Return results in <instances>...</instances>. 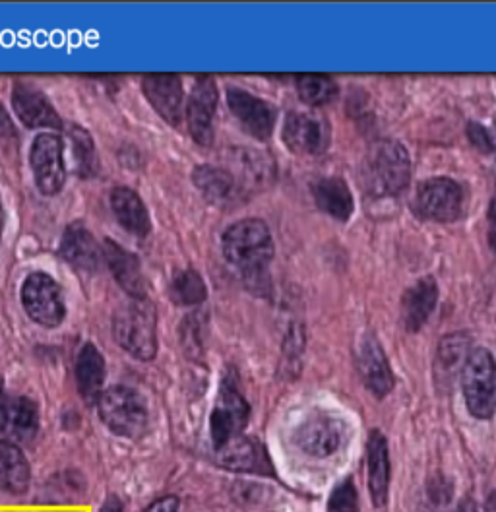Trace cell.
I'll return each mask as SVG.
<instances>
[{"label": "cell", "mask_w": 496, "mask_h": 512, "mask_svg": "<svg viewBox=\"0 0 496 512\" xmlns=\"http://www.w3.org/2000/svg\"><path fill=\"white\" fill-rule=\"evenodd\" d=\"M223 255L241 272L248 288L264 295L270 288L268 266L274 258V241L262 220H243L225 229Z\"/></svg>", "instance_id": "1"}, {"label": "cell", "mask_w": 496, "mask_h": 512, "mask_svg": "<svg viewBox=\"0 0 496 512\" xmlns=\"http://www.w3.org/2000/svg\"><path fill=\"white\" fill-rule=\"evenodd\" d=\"M113 336L124 352L134 359L150 361L157 353V313L154 303L144 299H130L115 311Z\"/></svg>", "instance_id": "2"}, {"label": "cell", "mask_w": 496, "mask_h": 512, "mask_svg": "<svg viewBox=\"0 0 496 512\" xmlns=\"http://www.w3.org/2000/svg\"><path fill=\"white\" fill-rule=\"evenodd\" d=\"M101 421L119 437L136 439L148 429V408L138 392L128 386H111L97 398Z\"/></svg>", "instance_id": "3"}, {"label": "cell", "mask_w": 496, "mask_h": 512, "mask_svg": "<svg viewBox=\"0 0 496 512\" xmlns=\"http://www.w3.org/2000/svg\"><path fill=\"white\" fill-rule=\"evenodd\" d=\"M369 189L378 196H398L411 179V160L407 150L396 140L376 144L367 158Z\"/></svg>", "instance_id": "4"}, {"label": "cell", "mask_w": 496, "mask_h": 512, "mask_svg": "<svg viewBox=\"0 0 496 512\" xmlns=\"http://www.w3.org/2000/svg\"><path fill=\"white\" fill-rule=\"evenodd\" d=\"M465 404L477 419H491L496 412V361L493 353L477 348L467 355L462 371Z\"/></svg>", "instance_id": "5"}, {"label": "cell", "mask_w": 496, "mask_h": 512, "mask_svg": "<svg viewBox=\"0 0 496 512\" xmlns=\"http://www.w3.org/2000/svg\"><path fill=\"white\" fill-rule=\"evenodd\" d=\"M349 437L347 423L332 412L310 414L293 433L295 445L314 458H328L340 452L347 445Z\"/></svg>", "instance_id": "6"}, {"label": "cell", "mask_w": 496, "mask_h": 512, "mask_svg": "<svg viewBox=\"0 0 496 512\" xmlns=\"http://www.w3.org/2000/svg\"><path fill=\"white\" fill-rule=\"evenodd\" d=\"M248 417H250V408L247 400L237 390V384L233 379H225L219 388L216 406L210 417V433H212L214 448L219 450L235 437L243 435Z\"/></svg>", "instance_id": "7"}, {"label": "cell", "mask_w": 496, "mask_h": 512, "mask_svg": "<svg viewBox=\"0 0 496 512\" xmlns=\"http://www.w3.org/2000/svg\"><path fill=\"white\" fill-rule=\"evenodd\" d=\"M22 305L33 322L57 328L64 320L66 307L59 284L43 272H33L22 286Z\"/></svg>", "instance_id": "8"}, {"label": "cell", "mask_w": 496, "mask_h": 512, "mask_svg": "<svg viewBox=\"0 0 496 512\" xmlns=\"http://www.w3.org/2000/svg\"><path fill=\"white\" fill-rule=\"evenodd\" d=\"M465 194L462 185L448 177H436L419 185L415 208L419 216L438 224L454 222L464 212Z\"/></svg>", "instance_id": "9"}, {"label": "cell", "mask_w": 496, "mask_h": 512, "mask_svg": "<svg viewBox=\"0 0 496 512\" xmlns=\"http://www.w3.org/2000/svg\"><path fill=\"white\" fill-rule=\"evenodd\" d=\"M30 163L39 191L47 196H53L62 191L66 183V165H64V146L57 134L43 132L33 140Z\"/></svg>", "instance_id": "10"}, {"label": "cell", "mask_w": 496, "mask_h": 512, "mask_svg": "<svg viewBox=\"0 0 496 512\" xmlns=\"http://www.w3.org/2000/svg\"><path fill=\"white\" fill-rule=\"evenodd\" d=\"M283 142L297 156H320L330 144V128L318 113L293 111L285 119Z\"/></svg>", "instance_id": "11"}, {"label": "cell", "mask_w": 496, "mask_h": 512, "mask_svg": "<svg viewBox=\"0 0 496 512\" xmlns=\"http://www.w3.org/2000/svg\"><path fill=\"white\" fill-rule=\"evenodd\" d=\"M217 109V86L212 76H198L186 103V125L190 136L210 146L214 140V119Z\"/></svg>", "instance_id": "12"}, {"label": "cell", "mask_w": 496, "mask_h": 512, "mask_svg": "<svg viewBox=\"0 0 496 512\" xmlns=\"http://www.w3.org/2000/svg\"><path fill=\"white\" fill-rule=\"evenodd\" d=\"M142 90L155 111L173 127L183 123V82L177 74H146Z\"/></svg>", "instance_id": "13"}, {"label": "cell", "mask_w": 496, "mask_h": 512, "mask_svg": "<svg viewBox=\"0 0 496 512\" xmlns=\"http://www.w3.org/2000/svg\"><path fill=\"white\" fill-rule=\"evenodd\" d=\"M227 103L231 113L243 125L250 136L258 140H268L274 132L276 111L270 103L260 97L250 96L245 90H229Z\"/></svg>", "instance_id": "14"}, {"label": "cell", "mask_w": 496, "mask_h": 512, "mask_svg": "<svg viewBox=\"0 0 496 512\" xmlns=\"http://www.w3.org/2000/svg\"><path fill=\"white\" fill-rule=\"evenodd\" d=\"M357 369H359L363 383L367 384V388L376 398H384L392 392L394 375H392L390 363L386 359V353L382 350V346L371 334H367L359 342Z\"/></svg>", "instance_id": "15"}, {"label": "cell", "mask_w": 496, "mask_h": 512, "mask_svg": "<svg viewBox=\"0 0 496 512\" xmlns=\"http://www.w3.org/2000/svg\"><path fill=\"white\" fill-rule=\"evenodd\" d=\"M101 253L113 278L130 295V299L148 297V284H146L138 256L128 253L119 243L109 239L103 243Z\"/></svg>", "instance_id": "16"}, {"label": "cell", "mask_w": 496, "mask_h": 512, "mask_svg": "<svg viewBox=\"0 0 496 512\" xmlns=\"http://www.w3.org/2000/svg\"><path fill=\"white\" fill-rule=\"evenodd\" d=\"M18 119L28 128H62V119L51 101L30 84L18 82L12 92Z\"/></svg>", "instance_id": "17"}, {"label": "cell", "mask_w": 496, "mask_h": 512, "mask_svg": "<svg viewBox=\"0 0 496 512\" xmlns=\"http://www.w3.org/2000/svg\"><path fill=\"white\" fill-rule=\"evenodd\" d=\"M39 429V410L26 396H4L0 404V433L28 441Z\"/></svg>", "instance_id": "18"}, {"label": "cell", "mask_w": 496, "mask_h": 512, "mask_svg": "<svg viewBox=\"0 0 496 512\" xmlns=\"http://www.w3.org/2000/svg\"><path fill=\"white\" fill-rule=\"evenodd\" d=\"M217 454L223 468H229L235 472L272 474V462L264 447L245 435H239L233 441H229L225 447L217 450Z\"/></svg>", "instance_id": "19"}, {"label": "cell", "mask_w": 496, "mask_h": 512, "mask_svg": "<svg viewBox=\"0 0 496 512\" xmlns=\"http://www.w3.org/2000/svg\"><path fill=\"white\" fill-rule=\"evenodd\" d=\"M438 301V286L434 278L427 276L415 282L403 293L402 320L407 332H419L431 319Z\"/></svg>", "instance_id": "20"}, {"label": "cell", "mask_w": 496, "mask_h": 512, "mask_svg": "<svg viewBox=\"0 0 496 512\" xmlns=\"http://www.w3.org/2000/svg\"><path fill=\"white\" fill-rule=\"evenodd\" d=\"M101 249L92 233L82 224L66 227L61 241V256L76 270L95 272L101 264Z\"/></svg>", "instance_id": "21"}, {"label": "cell", "mask_w": 496, "mask_h": 512, "mask_svg": "<svg viewBox=\"0 0 496 512\" xmlns=\"http://www.w3.org/2000/svg\"><path fill=\"white\" fill-rule=\"evenodd\" d=\"M369 464V489L374 507H384L390 489V454L386 437L380 431H372L367 443Z\"/></svg>", "instance_id": "22"}, {"label": "cell", "mask_w": 496, "mask_h": 512, "mask_svg": "<svg viewBox=\"0 0 496 512\" xmlns=\"http://www.w3.org/2000/svg\"><path fill=\"white\" fill-rule=\"evenodd\" d=\"M111 208L119 224L134 237H146L152 231L148 208L132 189L117 187L111 192Z\"/></svg>", "instance_id": "23"}, {"label": "cell", "mask_w": 496, "mask_h": 512, "mask_svg": "<svg viewBox=\"0 0 496 512\" xmlns=\"http://www.w3.org/2000/svg\"><path fill=\"white\" fill-rule=\"evenodd\" d=\"M469 355V338L465 334H450L440 340L436 361H434V377L440 388H450L464 371L465 361Z\"/></svg>", "instance_id": "24"}, {"label": "cell", "mask_w": 496, "mask_h": 512, "mask_svg": "<svg viewBox=\"0 0 496 512\" xmlns=\"http://www.w3.org/2000/svg\"><path fill=\"white\" fill-rule=\"evenodd\" d=\"M192 181L198 187V191L204 194V198L216 206H227L229 202H233L239 196V187H237L235 177L227 169H221V167L200 165L194 169Z\"/></svg>", "instance_id": "25"}, {"label": "cell", "mask_w": 496, "mask_h": 512, "mask_svg": "<svg viewBox=\"0 0 496 512\" xmlns=\"http://www.w3.org/2000/svg\"><path fill=\"white\" fill-rule=\"evenodd\" d=\"M30 480V464L24 452L8 439H0V489L20 495L28 491Z\"/></svg>", "instance_id": "26"}, {"label": "cell", "mask_w": 496, "mask_h": 512, "mask_svg": "<svg viewBox=\"0 0 496 512\" xmlns=\"http://www.w3.org/2000/svg\"><path fill=\"white\" fill-rule=\"evenodd\" d=\"M312 196L316 200V206L322 212H326L328 216H332L340 222H347L351 218L353 208H355L353 194L343 179H338V177L320 179L312 187Z\"/></svg>", "instance_id": "27"}, {"label": "cell", "mask_w": 496, "mask_h": 512, "mask_svg": "<svg viewBox=\"0 0 496 512\" xmlns=\"http://www.w3.org/2000/svg\"><path fill=\"white\" fill-rule=\"evenodd\" d=\"M103 381H105V359L93 344H86L76 359V383L84 400L97 402L99 394L103 392L101 390Z\"/></svg>", "instance_id": "28"}, {"label": "cell", "mask_w": 496, "mask_h": 512, "mask_svg": "<svg viewBox=\"0 0 496 512\" xmlns=\"http://www.w3.org/2000/svg\"><path fill=\"white\" fill-rule=\"evenodd\" d=\"M68 140L72 144L74 173L80 177H93L99 169V161H97L95 144L90 132L86 128L74 125L68 128Z\"/></svg>", "instance_id": "29"}, {"label": "cell", "mask_w": 496, "mask_h": 512, "mask_svg": "<svg viewBox=\"0 0 496 512\" xmlns=\"http://www.w3.org/2000/svg\"><path fill=\"white\" fill-rule=\"evenodd\" d=\"M297 92L305 103L320 107L338 97V84L326 74H303L297 76Z\"/></svg>", "instance_id": "30"}, {"label": "cell", "mask_w": 496, "mask_h": 512, "mask_svg": "<svg viewBox=\"0 0 496 512\" xmlns=\"http://www.w3.org/2000/svg\"><path fill=\"white\" fill-rule=\"evenodd\" d=\"M169 293H171V299L177 305L190 307V305H200L206 299L208 289H206V284H204V280L198 272L183 270L173 278Z\"/></svg>", "instance_id": "31"}, {"label": "cell", "mask_w": 496, "mask_h": 512, "mask_svg": "<svg viewBox=\"0 0 496 512\" xmlns=\"http://www.w3.org/2000/svg\"><path fill=\"white\" fill-rule=\"evenodd\" d=\"M328 512H359V499L353 481L343 480L332 491L328 501Z\"/></svg>", "instance_id": "32"}, {"label": "cell", "mask_w": 496, "mask_h": 512, "mask_svg": "<svg viewBox=\"0 0 496 512\" xmlns=\"http://www.w3.org/2000/svg\"><path fill=\"white\" fill-rule=\"evenodd\" d=\"M305 350V328L295 324L289 334L285 336V348H283V361L287 363V371H291L293 363L299 361L301 353Z\"/></svg>", "instance_id": "33"}, {"label": "cell", "mask_w": 496, "mask_h": 512, "mask_svg": "<svg viewBox=\"0 0 496 512\" xmlns=\"http://www.w3.org/2000/svg\"><path fill=\"white\" fill-rule=\"evenodd\" d=\"M467 136H469L471 144H473L475 148H479L481 152H485V154H493V152H495L493 138H491V130L487 127H483L481 123H469Z\"/></svg>", "instance_id": "34"}, {"label": "cell", "mask_w": 496, "mask_h": 512, "mask_svg": "<svg viewBox=\"0 0 496 512\" xmlns=\"http://www.w3.org/2000/svg\"><path fill=\"white\" fill-rule=\"evenodd\" d=\"M179 511V499L175 495H167L152 503L146 512H177Z\"/></svg>", "instance_id": "35"}, {"label": "cell", "mask_w": 496, "mask_h": 512, "mask_svg": "<svg viewBox=\"0 0 496 512\" xmlns=\"http://www.w3.org/2000/svg\"><path fill=\"white\" fill-rule=\"evenodd\" d=\"M16 136H18V130L14 127V121L4 109V105L0 103V138H16Z\"/></svg>", "instance_id": "36"}, {"label": "cell", "mask_w": 496, "mask_h": 512, "mask_svg": "<svg viewBox=\"0 0 496 512\" xmlns=\"http://www.w3.org/2000/svg\"><path fill=\"white\" fill-rule=\"evenodd\" d=\"M487 220H489V245L496 253V198H493V202L489 206Z\"/></svg>", "instance_id": "37"}, {"label": "cell", "mask_w": 496, "mask_h": 512, "mask_svg": "<svg viewBox=\"0 0 496 512\" xmlns=\"http://www.w3.org/2000/svg\"><path fill=\"white\" fill-rule=\"evenodd\" d=\"M101 512H123V503H121V499L119 497H109L107 501H105V505H103V509Z\"/></svg>", "instance_id": "38"}, {"label": "cell", "mask_w": 496, "mask_h": 512, "mask_svg": "<svg viewBox=\"0 0 496 512\" xmlns=\"http://www.w3.org/2000/svg\"><path fill=\"white\" fill-rule=\"evenodd\" d=\"M456 512H477V505L473 503V499H464Z\"/></svg>", "instance_id": "39"}, {"label": "cell", "mask_w": 496, "mask_h": 512, "mask_svg": "<svg viewBox=\"0 0 496 512\" xmlns=\"http://www.w3.org/2000/svg\"><path fill=\"white\" fill-rule=\"evenodd\" d=\"M487 512H496V493H493L487 501Z\"/></svg>", "instance_id": "40"}, {"label": "cell", "mask_w": 496, "mask_h": 512, "mask_svg": "<svg viewBox=\"0 0 496 512\" xmlns=\"http://www.w3.org/2000/svg\"><path fill=\"white\" fill-rule=\"evenodd\" d=\"M489 130H491V138H493V146H495V152H493V154L496 156V121L493 128H489Z\"/></svg>", "instance_id": "41"}, {"label": "cell", "mask_w": 496, "mask_h": 512, "mask_svg": "<svg viewBox=\"0 0 496 512\" xmlns=\"http://www.w3.org/2000/svg\"><path fill=\"white\" fill-rule=\"evenodd\" d=\"M2 224H4V208H2V200H0V229H2Z\"/></svg>", "instance_id": "42"}, {"label": "cell", "mask_w": 496, "mask_h": 512, "mask_svg": "<svg viewBox=\"0 0 496 512\" xmlns=\"http://www.w3.org/2000/svg\"><path fill=\"white\" fill-rule=\"evenodd\" d=\"M2 400H4V392H2V381H0V404H2Z\"/></svg>", "instance_id": "43"}]
</instances>
